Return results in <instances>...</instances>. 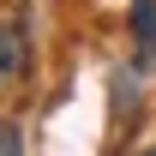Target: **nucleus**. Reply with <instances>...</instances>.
<instances>
[{"label":"nucleus","mask_w":156,"mask_h":156,"mask_svg":"<svg viewBox=\"0 0 156 156\" xmlns=\"http://www.w3.org/2000/svg\"><path fill=\"white\" fill-rule=\"evenodd\" d=\"M12 72H18V36H12V30L0 24V84H6Z\"/></svg>","instance_id":"nucleus-1"},{"label":"nucleus","mask_w":156,"mask_h":156,"mask_svg":"<svg viewBox=\"0 0 156 156\" xmlns=\"http://www.w3.org/2000/svg\"><path fill=\"white\" fill-rule=\"evenodd\" d=\"M132 24L138 36H156V0H132Z\"/></svg>","instance_id":"nucleus-2"},{"label":"nucleus","mask_w":156,"mask_h":156,"mask_svg":"<svg viewBox=\"0 0 156 156\" xmlns=\"http://www.w3.org/2000/svg\"><path fill=\"white\" fill-rule=\"evenodd\" d=\"M0 156H24V138H18V126H6V120H0Z\"/></svg>","instance_id":"nucleus-3"},{"label":"nucleus","mask_w":156,"mask_h":156,"mask_svg":"<svg viewBox=\"0 0 156 156\" xmlns=\"http://www.w3.org/2000/svg\"><path fill=\"white\" fill-rule=\"evenodd\" d=\"M150 156H156V150H150Z\"/></svg>","instance_id":"nucleus-4"}]
</instances>
